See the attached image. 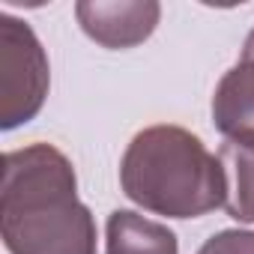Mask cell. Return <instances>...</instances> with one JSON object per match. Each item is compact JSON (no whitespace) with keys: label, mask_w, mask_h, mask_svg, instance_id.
Here are the masks:
<instances>
[{"label":"cell","mask_w":254,"mask_h":254,"mask_svg":"<svg viewBox=\"0 0 254 254\" xmlns=\"http://www.w3.org/2000/svg\"><path fill=\"white\" fill-rule=\"evenodd\" d=\"M123 194L168 218H197L227 200V171L183 126L138 132L120 162Z\"/></svg>","instance_id":"2"},{"label":"cell","mask_w":254,"mask_h":254,"mask_svg":"<svg viewBox=\"0 0 254 254\" xmlns=\"http://www.w3.org/2000/svg\"><path fill=\"white\" fill-rule=\"evenodd\" d=\"M242 63H251V66H254V30L248 33V39H245V45H242Z\"/></svg>","instance_id":"9"},{"label":"cell","mask_w":254,"mask_h":254,"mask_svg":"<svg viewBox=\"0 0 254 254\" xmlns=\"http://www.w3.org/2000/svg\"><path fill=\"white\" fill-rule=\"evenodd\" d=\"M197 254H254V230H221L209 236Z\"/></svg>","instance_id":"8"},{"label":"cell","mask_w":254,"mask_h":254,"mask_svg":"<svg viewBox=\"0 0 254 254\" xmlns=\"http://www.w3.org/2000/svg\"><path fill=\"white\" fill-rule=\"evenodd\" d=\"M105 254H180L168 224L150 221L132 209H117L105 227Z\"/></svg>","instance_id":"6"},{"label":"cell","mask_w":254,"mask_h":254,"mask_svg":"<svg viewBox=\"0 0 254 254\" xmlns=\"http://www.w3.org/2000/svg\"><path fill=\"white\" fill-rule=\"evenodd\" d=\"M218 159L227 171V200L224 209L236 221H254V150L239 144H221Z\"/></svg>","instance_id":"7"},{"label":"cell","mask_w":254,"mask_h":254,"mask_svg":"<svg viewBox=\"0 0 254 254\" xmlns=\"http://www.w3.org/2000/svg\"><path fill=\"white\" fill-rule=\"evenodd\" d=\"M212 123L227 144L254 150V66L236 63L215 87Z\"/></svg>","instance_id":"5"},{"label":"cell","mask_w":254,"mask_h":254,"mask_svg":"<svg viewBox=\"0 0 254 254\" xmlns=\"http://www.w3.org/2000/svg\"><path fill=\"white\" fill-rule=\"evenodd\" d=\"M81 30L102 48H135L156 30L162 6L156 0H81L75 6Z\"/></svg>","instance_id":"4"},{"label":"cell","mask_w":254,"mask_h":254,"mask_svg":"<svg viewBox=\"0 0 254 254\" xmlns=\"http://www.w3.org/2000/svg\"><path fill=\"white\" fill-rule=\"evenodd\" d=\"M0 236L9 254H96V221L57 147L30 144L3 156Z\"/></svg>","instance_id":"1"},{"label":"cell","mask_w":254,"mask_h":254,"mask_svg":"<svg viewBox=\"0 0 254 254\" xmlns=\"http://www.w3.org/2000/svg\"><path fill=\"white\" fill-rule=\"evenodd\" d=\"M48 57L27 21L0 15V126L30 123L48 96Z\"/></svg>","instance_id":"3"}]
</instances>
